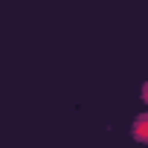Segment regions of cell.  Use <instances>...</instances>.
Listing matches in <instances>:
<instances>
[{
	"label": "cell",
	"mask_w": 148,
	"mask_h": 148,
	"mask_svg": "<svg viewBox=\"0 0 148 148\" xmlns=\"http://www.w3.org/2000/svg\"><path fill=\"white\" fill-rule=\"evenodd\" d=\"M134 136H136L139 142H148V116H139V119L134 122Z\"/></svg>",
	"instance_id": "obj_1"
},
{
	"label": "cell",
	"mask_w": 148,
	"mask_h": 148,
	"mask_svg": "<svg viewBox=\"0 0 148 148\" xmlns=\"http://www.w3.org/2000/svg\"><path fill=\"white\" fill-rule=\"evenodd\" d=\"M142 99H145V105H148V84L142 87Z\"/></svg>",
	"instance_id": "obj_2"
}]
</instances>
